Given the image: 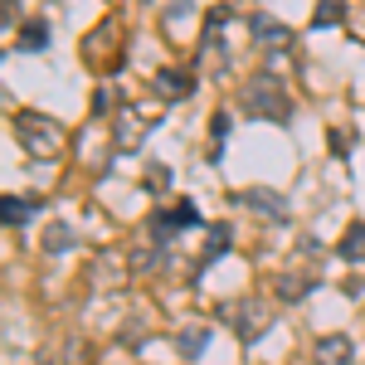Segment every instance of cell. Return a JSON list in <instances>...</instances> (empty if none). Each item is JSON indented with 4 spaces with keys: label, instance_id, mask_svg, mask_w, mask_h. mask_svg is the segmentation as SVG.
Returning a JSON list of instances; mask_svg holds the SVG:
<instances>
[{
    "label": "cell",
    "instance_id": "1",
    "mask_svg": "<svg viewBox=\"0 0 365 365\" xmlns=\"http://www.w3.org/2000/svg\"><path fill=\"white\" fill-rule=\"evenodd\" d=\"M15 137H20V146H25L29 156H39V161L58 156V146H63L58 122H49V117H39V113H20L15 117Z\"/></svg>",
    "mask_w": 365,
    "mask_h": 365
},
{
    "label": "cell",
    "instance_id": "2",
    "mask_svg": "<svg viewBox=\"0 0 365 365\" xmlns=\"http://www.w3.org/2000/svg\"><path fill=\"white\" fill-rule=\"evenodd\" d=\"M244 108H249V117H268V122H287L292 117V98L282 93L278 78H253L249 88H244Z\"/></svg>",
    "mask_w": 365,
    "mask_h": 365
},
{
    "label": "cell",
    "instance_id": "3",
    "mask_svg": "<svg viewBox=\"0 0 365 365\" xmlns=\"http://www.w3.org/2000/svg\"><path fill=\"white\" fill-rule=\"evenodd\" d=\"M244 205H253L258 215H268V220H282L287 215V200L278 195V190H249V195H239Z\"/></svg>",
    "mask_w": 365,
    "mask_h": 365
},
{
    "label": "cell",
    "instance_id": "4",
    "mask_svg": "<svg viewBox=\"0 0 365 365\" xmlns=\"http://www.w3.org/2000/svg\"><path fill=\"white\" fill-rule=\"evenodd\" d=\"M317 365H351V341L346 336H322L317 341Z\"/></svg>",
    "mask_w": 365,
    "mask_h": 365
},
{
    "label": "cell",
    "instance_id": "5",
    "mask_svg": "<svg viewBox=\"0 0 365 365\" xmlns=\"http://www.w3.org/2000/svg\"><path fill=\"white\" fill-rule=\"evenodd\" d=\"M336 249H341V258H346V263H365V220L346 229V239H341Z\"/></svg>",
    "mask_w": 365,
    "mask_h": 365
},
{
    "label": "cell",
    "instance_id": "6",
    "mask_svg": "<svg viewBox=\"0 0 365 365\" xmlns=\"http://www.w3.org/2000/svg\"><path fill=\"white\" fill-rule=\"evenodd\" d=\"M205 341H210V327H185V331H180V336H175V351H180V356H190V361H195L200 351H205Z\"/></svg>",
    "mask_w": 365,
    "mask_h": 365
},
{
    "label": "cell",
    "instance_id": "7",
    "mask_svg": "<svg viewBox=\"0 0 365 365\" xmlns=\"http://www.w3.org/2000/svg\"><path fill=\"white\" fill-rule=\"evenodd\" d=\"M253 39H263V44H287V25H278V20H263V15H253Z\"/></svg>",
    "mask_w": 365,
    "mask_h": 365
},
{
    "label": "cell",
    "instance_id": "8",
    "mask_svg": "<svg viewBox=\"0 0 365 365\" xmlns=\"http://www.w3.org/2000/svg\"><path fill=\"white\" fill-rule=\"evenodd\" d=\"M44 44H49V25H44V20L20 25V49H29V54H34V49H44Z\"/></svg>",
    "mask_w": 365,
    "mask_h": 365
},
{
    "label": "cell",
    "instance_id": "9",
    "mask_svg": "<svg viewBox=\"0 0 365 365\" xmlns=\"http://www.w3.org/2000/svg\"><path fill=\"white\" fill-rule=\"evenodd\" d=\"M341 15H346V0H317V15H312V25H317V29L341 25Z\"/></svg>",
    "mask_w": 365,
    "mask_h": 365
},
{
    "label": "cell",
    "instance_id": "10",
    "mask_svg": "<svg viewBox=\"0 0 365 365\" xmlns=\"http://www.w3.org/2000/svg\"><path fill=\"white\" fill-rule=\"evenodd\" d=\"M5 225H29V215H34V200H20V195H5Z\"/></svg>",
    "mask_w": 365,
    "mask_h": 365
},
{
    "label": "cell",
    "instance_id": "11",
    "mask_svg": "<svg viewBox=\"0 0 365 365\" xmlns=\"http://www.w3.org/2000/svg\"><path fill=\"white\" fill-rule=\"evenodd\" d=\"M161 88H166V98H190L195 78H190V73H175V68H166V73H161Z\"/></svg>",
    "mask_w": 365,
    "mask_h": 365
},
{
    "label": "cell",
    "instance_id": "12",
    "mask_svg": "<svg viewBox=\"0 0 365 365\" xmlns=\"http://www.w3.org/2000/svg\"><path fill=\"white\" fill-rule=\"evenodd\" d=\"M166 220H170L175 229H190V225H200L195 200H175V210H166Z\"/></svg>",
    "mask_w": 365,
    "mask_h": 365
},
{
    "label": "cell",
    "instance_id": "13",
    "mask_svg": "<svg viewBox=\"0 0 365 365\" xmlns=\"http://www.w3.org/2000/svg\"><path fill=\"white\" fill-rule=\"evenodd\" d=\"M44 249H49V253H68V249H73V229H68V225H49Z\"/></svg>",
    "mask_w": 365,
    "mask_h": 365
},
{
    "label": "cell",
    "instance_id": "14",
    "mask_svg": "<svg viewBox=\"0 0 365 365\" xmlns=\"http://www.w3.org/2000/svg\"><path fill=\"white\" fill-rule=\"evenodd\" d=\"M287 302H297V297H307V278H282V287H278Z\"/></svg>",
    "mask_w": 365,
    "mask_h": 365
},
{
    "label": "cell",
    "instance_id": "15",
    "mask_svg": "<svg viewBox=\"0 0 365 365\" xmlns=\"http://www.w3.org/2000/svg\"><path fill=\"white\" fill-rule=\"evenodd\" d=\"M156 263H161V253H151V249L132 253V268H137V273H151V268H156Z\"/></svg>",
    "mask_w": 365,
    "mask_h": 365
},
{
    "label": "cell",
    "instance_id": "16",
    "mask_svg": "<svg viewBox=\"0 0 365 365\" xmlns=\"http://www.w3.org/2000/svg\"><path fill=\"white\" fill-rule=\"evenodd\" d=\"M225 244H229V229L220 225V229H210V249H205V253H210V258H220V253H225Z\"/></svg>",
    "mask_w": 365,
    "mask_h": 365
},
{
    "label": "cell",
    "instance_id": "17",
    "mask_svg": "<svg viewBox=\"0 0 365 365\" xmlns=\"http://www.w3.org/2000/svg\"><path fill=\"white\" fill-rule=\"evenodd\" d=\"M166 185H170L166 166H151V170H146V190H166Z\"/></svg>",
    "mask_w": 365,
    "mask_h": 365
},
{
    "label": "cell",
    "instance_id": "18",
    "mask_svg": "<svg viewBox=\"0 0 365 365\" xmlns=\"http://www.w3.org/2000/svg\"><path fill=\"white\" fill-rule=\"evenodd\" d=\"M229 15H234V10H229V5H215V10H210V15H205V29H210V34H215V29L225 25Z\"/></svg>",
    "mask_w": 365,
    "mask_h": 365
},
{
    "label": "cell",
    "instance_id": "19",
    "mask_svg": "<svg viewBox=\"0 0 365 365\" xmlns=\"http://www.w3.org/2000/svg\"><path fill=\"white\" fill-rule=\"evenodd\" d=\"M113 88H98V93H93V113H113Z\"/></svg>",
    "mask_w": 365,
    "mask_h": 365
},
{
    "label": "cell",
    "instance_id": "20",
    "mask_svg": "<svg viewBox=\"0 0 365 365\" xmlns=\"http://www.w3.org/2000/svg\"><path fill=\"white\" fill-rule=\"evenodd\" d=\"M327 146H331L336 156H346V151H351V132H331V137H327Z\"/></svg>",
    "mask_w": 365,
    "mask_h": 365
}]
</instances>
